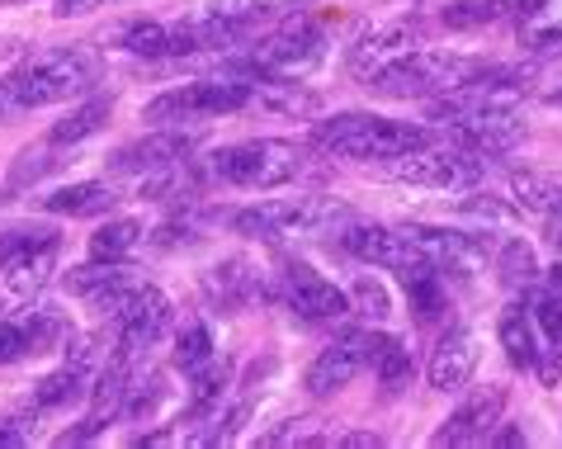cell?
<instances>
[{"mask_svg":"<svg viewBox=\"0 0 562 449\" xmlns=\"http://www.w3.org/2000/svg\"><path fill=\"white\" fill-rule=\"evenodd\" d=\"M340 246L364 260V266H383V270H412L426 266V256L416 251V242L407 237V227H383V223H346L340 232Z\"/></svg>","mask_w":562,"mask_h":449,"instance_id":"12","label":"cell"},{"mask_svg":"<svg viewBox=\"0 0 562 449\" xmlns=\"http://www.w3.org/2000/svg\"><path fill=\"white\" fill-rule=\"evenodd\" d=\"M190 151H194V133H184V128H156L147 137H137V143L119 147L109 166H114L119 176H156V170H166V166H180Z\"/></svg>","mask_w":562,"mask_h":449,"instance_id":"14","label":"cell"},{"mask_svg":"<svg viewBox=\"0 0 562 449\" xmlns=\"http://www.w3.org/2000/svg\"><path fill=\"white\" fill-rule=\"evenodd\" d=\"M322 29L307 20V14H299L289 29H279L274 38H265L260 48L246 57V71L256 76H274V81H299V76H307L312 67L322 61Z\"/></svg>","mask_w":562,"mask_h":449,"instance_id":"9","label":"cell"},{"mask_svg":"<svg viewBox=\"0 0 562 449\" xmlns=\"http://www.w3.org/2000/svg\"><path fill=\"white\" fill-rule=\"evenodd\" d=\"M204 293H209L213 307H223V313H241V307L265 299V274L251 266V260L232 256L204 274Z\"/></svg>","mask_w":562,"mask_h":449,"instance_id":"19","label":"cell"},{"mask_svg":"<svg viewBox=\"0 0 562 449\" xmlns=\"http://www.w3.org/2000/svg\"><path fill=\"white\" fill-rule=\"evenodd\" d=\"M209 170L223 184H237V190H279V184H293L303 176L307 157L284 137H251V143H232L213 151Z\"/></svg>","mask_w":562,"mask_h":449,"instance_id":"3","label":"cell"},{"mask_svg":"<svg viewBox=\"0 0 562 449\" xmlns=\"http://www.w3.org/2000/svg\"><path fill=\"white\" fill-rule=\"evenodd\" d=\"M373 346H379V336L373 332H340L331 346H326L317 360L307 369V393L312 397H326V393H340L346 383L373 360Z\"/></svg>","mask_w":562,"mask_h":449,"instance_id":"13","label":"cell"},{"mask_svg":"<svg viewBox=\"0 0 562 449\" xmlns=\"http://www.w3.org/2000/svg\"><path fill=\"white\" fill-rule=\"evenodd\" d=\"M402 284H407V299H412V313L420 322H435L445 313V274L435 266H412L402 270Z\"/></svg>","mask_w":562,"mask_h":449,"instance_id":"29","label":"cell"},{"mask_svg":"<svg viewBox=\"0 0 562 449\" xmlns=\"http://www.w3.org/2000/svg\"><path fill=\"white\" fill-rule=\"evenodd\" d=\"M549 289H553V293H562V266H558V270H549Z\"/></svg>","mask_w":562,"mask_h":449,"instance_id":"49","label":"cell"},{"mask_svg":"<svg viewBox=\"0 0 562 449\" xmlns=\"http://www.w3.org/2000/svg\"><path fill=\"white\" fill-rule=\"evenodd\" d=\"M496 274H502L506 289H529L539 280V260H535V246L525 237H510L502 242V251H496Z\"/></svg>","mask_w":562,"mask_h":449,"instance_id":"31","label":"cell"},{"mask_svg":"<svg viewBox=\"0 0 562 449\" xmlns=\"http://www.w3.org/2000/svg\"><path fill=\"white\" fill-rule=\"evenodd\" d=\"M373 374H379V383L387 393H397L402 383L412 379V350L402 346L397 336H379V346H373Z\"/></svg>","mask_w":562,"mask_h":449,"instance_id":"33","label":"cell"},{"mask_svg":"<svg viewBox=\"0 0 562 449\" xmlns=\"http://www.w3.org/2000/svg\"><path fill=\"white\" fill-rule=\"evenodd\" d=\"M137 242H143V223L114 218L90 237V260H128L137 251Z\"/></svg>","mask_w":562,"mask_h":449,"instance_id":"32","label":"cell"},{"mask_svg":"<svg viewBox=\"0 0 562 449\" xmlns=\"http://www.w3.org/2000/svg\"><path fill=\"white\" fill-rule=\"evenodd\" d=\"M336 445H346V449H373V445H383V440L369 436V430H350V436H340Z\"/></svg>","mask_w":562,"mask_h":449,"instance_id":"45","label":"cell"},{"mask_svg":"<svg viewBox=\"0 0 562 449\" xmlns=\"http://www.w3.org/2000/svg\"><path fill=\"white\" fill-rule=\"evenodd\" d=\"M549 242L562 251V209H553V213H549Z\"/></svg>","mask_w":562,"mask_h":449,"instance_id":"47","label":"cell"},{"mask_svg":"<svg viewBox=\"0 0 562 449\" xmlns=\"http://www.w3.org/2000/svg\"><path fill=\"white\" fill-rule=\"evenodd\" d=\"M284 299L299 317L307 322H336L350 313V299L331 280H322L312 266H289L284 270Z\"/></svg>","mask_w":562,"mask_h":449,"instance_id":"17","label":"cell"},{"mask_svg":"<svg viewBox=\"0 0 562 449\" xmlns=\"http://www.w3.org/2000/svg\"><path fill=\"white\" fill-rule=\"evenodd\" d=\"M71 293L76 299H86L90 307H100L104 317H119L128 299L137 293V274L123 266V260H95V266L86 270H71Z\"/></svg>","mask_w":562,"mask_h":449,"instance_id":"16","label":"cell"},{"mask_svg":"<svg viewBox=\"0 0 562 449\" xmlns=\"http://www.w3.org/2000/svg\"><path fill=\"white\" fill-rule=\"evenodd\" d=\"M109 110H114V100H104V96L86 100L81 110H71L61 123H53L48 143H53V147H76V143H86V137H95L104 123H109Z\"/></svg>","mask_w":562,"mask_h":449,"instance_id":"28","label":"cell"},{"mask_svg":"<svg viewBox=\"0 0 562 449\" xmlns=\"http://www.w3.org/2000/svg\"><path fill=\"white\" fill-rule=\"evenodd\" d=\"M502 346H506L515 369H539V360H543L539 327H535V317H525V307H506V317H502Z\"/></svg>","mask_w":562,"mask_h":449,"instance_id":"25","label":"cell"},{"mask_svg":"<svg viewBox=\"0 0 562 449\" xmlns=\"http://www.w3.org/2000/svg\"><path fill=\"white\" fill-rule=\"evenodd\" d=\"M492 445H502V449H515V445H525V436H520V430H496V436H492Z\"/></svg>","mask_w":562,"mask_h":449,"instance_id":"46","label":"cell"},{"mask_svg":"<svg viewBox=\"0 0 562 449\" xmlns=\"http://www.w3.org/2000/svg\"><path fill=\"white\" fill-rule=\"evenodd\" d=\"M407 237L416 242V251L426 256V266H435L440 274H454V280H468V274H477V266H482V246H477V237H463V232L412 223V227H407Z\"/></svg>","mask_w":562,"mask_h":449,"instance_id":"15","label":"cell"},{"mask_svg":"<svg viewBox=\"0 0 562 449\" xmlns=\"http://www.w3.org/2000/svg\"><path fill=\"white\" fill-rule=\"evenodd\" d=\"M312 147L350 161H393L402 151L426 147V133L416 123L383 119V114H336L312 123Z\"/></svg>","mask_w":562,"mask_h":449,"instance_id":"2","label":"cell"},{"mask_svg":"<svg viewBox=\"0 0 562 449\" xmlns=\"http://www.w3.org/2000/svg\"><path fill=\"white\" fill-rule=\"evenodd\" d=\"M29 350H34V340H29L24 322H0V364H14V360H24Z\"/></svg>","mask_w":562,"mask_h":449,"instance_id":"42","label":"cell"},{"mask_svg":"<svg viewBox=\"0 0 562 449\" xmlns=\"http://www.w3.org/2000/svg\"><path fill=\"white\" fill-rule=\"evenodd\" d=\"M487 161L463 147H416L383 161V176L397 184H420V190H473Z\"/></svg>","mask_w":562,"mask_h":449,"instance_id":"6","label":"cell"},{"mask_svg":"<svg viewBox=\"0 0 562 449\" xmlns=\"http://www.w3.org/2000/svg\"><path fill=\"white\" fill-rule=\"evenodd\" d=\"M119 204L114 184H100V180H81V184H67V190H53L43 199L48 213H67V218H100Z\"/></svg>","mask_w":562,"mask_h":449,"instance_id":"23","label":"cell"},{"mask_svg":"<svg viewBox=\"0 0 562 449\" xmlns=\"http://www.w3.org/2000/svg\"><path fill=\"white\" fill-rule=\"evenodd\" d=\"M48 242H57L53 227H10V232H0V266H10V260L38 251V246H48Z\"/></svg>","mask_w":562,"mask_h":449,"instance_id":"36","label":"cell"},{"mask_svg":"<svg viewBox=\"0 0 562 449\" xmlns=\"http://www.w3.org/2000/svg\"><path fill=\"white\" fill-rule=\"evenodd\" d=\"M426 374H430V389L435 393H459L463 383L477 374V336L463 332V327L440 336V346L430 350Z\"/></svg>","mask_w":562,"mask_h":449,"instance_id":"20","label":"cell"},{"mask_svg":"<svg viewBox=\"0 0 562 449\" xmlns=\"http://www.w3.org/2000/svg\"><path fill=\"white\" fill-rule=\"evenodd\" d=\"M251 104H260L265 114H279V119H312L322 110V100L312 90L293 86V81H274V76H260L251 86Z\"/></svg>","mask_w":562,"mask_h":449,"instance_id":"22","label":"cell"},{"mask_svg":"<svg viewBox=\"0 0 562 449\" xmlns=\"http://www.w3.org/2000/svg\"><path fill=\"white\" fill-rule=\"evenodd\" d=\"M529 317H535V327L543 336V346H549V364H543V383L558 379V364H562V293H535V303H529Z\"/></svg>","mask_w":562,"mask_h":449,"instance_id":"27","label":"cell"},{"mask_svg":"<svg viewBox=\"0 0 562 449\" xmlns=\"http://www.w3.org/2000/svg\"><path fill=\"white\" fill-rule=\"evenodd\" d=\"M104 5H114V0H57V14H90Z\"/></svg>","mask_w":562,"mask_h":449,"instance_id":"44","label":"cell"},{"mask_svg":"<svg viewBox=\"0 0 562 449\" xmlns=\"http://www.w3.org/2000/svg\"><path fill=\"white\" fill-rule=\"evenodd\" d=\"M95 76H100V57L90 48H53V53L29 57L24 67H14L0 81V119L86 96L95 86Z\"/></svg>","mask_w":562,"mask_h":449,"instance_id":"1","label":"cell"},{"mask_svg":"<svg viewBox=\"0 0 562 449\" xmlns=\"http://www.w3.org/2000/svg\"><path fill=\"white\" fill-rule=\"evenodd\" d=\"M350 303H355V313H364L369 322H387V317H393V299H387V289L379 280H369V274L350 289Z\"/></svg>","mask_w":562,"mask_h":449,"instance_id":"38","label":"cell"},{"mask_svg":"<svg viewBox=\"0 0 562 449\" xmlns=\"http://www.w3.org/2000/svg\"><path fill=\"white\" fill-rule=\"evenodd\" d=\"M502 412H506V389H482V393L468 397L440 430H435V445H477V440H487L492 430L502 426Z\"/></svg>","mask_w":562,"mask_h":449,"instance_id":"18","label":"cell"},{"mask_svg":"<svg viewBox=\"0 0 562 449\" xmlns=\"http://www.w3.org/2000/svg\"><path fill=\"white\" fill-rule=\"evenodd\" d=\"M350 209L331 194H299V199H270V204L241 209L232 227L241 237L256 242H284V237H317V232H331L336 223H346Z\"/></svg>","mask_w":562,"mask_h":449,"instance_id":"4","label":"cell"},{"mask_svg":"<svg viewBox=\"0 0 562 449\" xmlns=\"http://www.w3.org/2000/svg\"><path fill=\"white\" fill-rule=\"evenodd\" d=\"M543 0H502V10H520V14H539Z\"/></svg>","mask_w":562,"mask_h":449,"instance_id":"48","label":"cell"},{"mask_svg":"<svg viewBox=\"0 0 562 449\" xmlns=\"http://www.w3.org/2000/svg\"><path fill=\"white\" fill-rule=\"evenodd\" d=\"M510 199L520 213H539V218H549L553 209H562V180L553 176H539V170H520V176H510Z\"/></svg>","mask_w":562,"mask_h":449,"instance_id":"26","label":"cell"},{"mask_svg":"<svg viewBox=\"0 0 562 449\" xmlns=\"http://www.w3.org/2000/svg\"><path fill=\"white\" fill-rule=\"evenodd\" d=\"M482 71L487 67L473 57L412 53V57H402L397 67H387L379 81H373V90H379V96H393V100H435V96H449V90L477 81Z\"/></svg>","mask_w":562,"mask_h":449,"instance_id":"5","label":"cell"},{"mask_svg":"<svg viewBox=\"0 0 562 449\" xmlns=\"http://www.w3.org/2000/svg\"><path fill=\"white\" fill-rule=\"evenodd\" d=\"M156 397H161V374H133L128 379V402H123V416H147L156 407Z\"/></svg>","mask_w":562,"mask_h":449,"instance_id":"39","label":"cell"},{"mask_svg":"<svg viewBox=\"0 0 562 449\" xmlns=\"http://www.w3.org/2000/svg\"><path fill=\"white\" fill-rule=\"evenodd\" d=\"M53 266H57V242L38 246V251H29L20 260H10V266H0V274H5L10 293H38L43 284H48Z\"/></svg>","mask_w":562,"mask_h":449,"instance_id":"30","label":"cell"},{"mask_svg":"<svg viewBox=\"0 0 562 449\" xmlns=\"http://www.w3.org/2000/svg\"><path fill=\"white\" fill-rule=\"evenodd\" d=\"M251 104V86L246 81H194V86H176L166 96H156L147 104V123L156 128H176V123H199V119H217L232 110Z\"/></svg>","mask_w":562,"mask_h":449,"instance_id":"7","label":"cell"},{"mask_svg":"<svg viewBox=\"0 0 562 449\" xmlns=\"http://www.w3.org/2000/svg\"><path fill=\"white\" fill-rule=\"evenodd\" d=\"M289 5H303V0H209L213 14H237V20H260V14H274Z\"/></svg>","mask_w":562,"mask_h":449,"instance_id":"40","label":"cell"},{"mask_svg":"<svg viewBox=\"0 0 562 449\" xmlns=\"http://www.w3.org/2000/svg\"><path fill=\"white\" fill-rule=\"evenodd\" d=\"M416 43H420V29L412 20L373 24V29H364V34L355 38V48H350V76H355V81H364V86H373L387 67H397L402 57H412Z\"/></svg>","mask_w":562,"mask_h":449,"instance_id":"11","label":"cell"},{"mask_svg":"<svg viewBox=\"0 0 562 449\" xmlns=\"http://www.w3.org/2000/svg\"><path fill=\"white\" fill-rule=\"evenodd\" d=\"M209 360H217V355H213V336H209L204 322H190V327L180 332V340H176V364L184 369V374H199Z\"/></svg>","mask_w":562,"mask_h":449,"instance_id":"34","label":"cell"},{"mask_svg":"<svg viewBox=\"0 0 562 449\" xmlns=\"http://www.w3.org/2000/svg\"><path fill=\"white\" fill-rule=\"evenodd\" d=\"M312 426H317V422H307V416H299V422H284L279 430H270V436H265L260 445H265V449H284V445H326Z\"/></svg>","mask_w":562,"mask_h":449,"instance_id":"41","label":"cell"},{"mask_svg":"<svg viewBox=\"0 0 562 449\" xmlns=\"http://www.w3.org/2000/svg\"><path fill=\"white\" fill-rule=\"evenodd\" d=\"M29 436H34V416H29V412L5 416V422H0V449H20V445H29Z\"/></svg>","mask_w":562,"mask_h":449,"instance_id":"43","label":"cell"},{"mask_svg":"<svg viewBox=\"0 0 562 449\" xmlns=\"http://www.w3.org/2000/svg\"><path fill=\"white\" fill-rule=\"evenodd\" d=\"M166 327H170V299L161 289H151V284H137L128 307L114 317V355L133 364L137 355L151 350L156 340L166 336Z\"/></svg>","mask_w":562,"mask_h":449,"instance_id":"10","label":"cell"},{"mask_svg":"<svg viewBox=\"0 0 562 449\" xmlns=\"http://www.w3.org/2000/svg\"><path fill=\"white\" fill-rule=\"evenodd\" d=\"M95 374H100L95 364H86V360H76V355H67V364L53 369V374L34 389V407H38V412H48V407H61V402L81 397V393L90 389V379H95Z\"/></svg>","mask_w":562,"mask_h":449,"instance_id":"24","label":"cell"},{"mask_svg":"<svg viewBox=\"0 0 562 449\" xmlns=\"http://www.w3.org/2000/svg\"><path fill=\"white\" fill-rule=\"evenodd\" d=\"M449 137H454V147L473 151V157H482V161H496V157H506V151L520 147L525 128H520V123H515V114H506V119L449 123Z\"/></svg>","mask_w":562,"mask_h":449,"instance_id":"21","label":"cell"},{"mask_svg":"<svg viewBox=\"0 0 562 449\" xmlns=\"http://www.w3.org/2000/svg\"><path fill=\"white\" fill-rule=\"evenodd\" d=\"M502 0H454V5L445 10V24L449 29H482L492 20H502Z\"/></svg>","mask_w":562,"mask_h":449,"instance_id":"37","label":"cell"},{"mask_svg":"<svg viewBox=\"0 0 562 449\" xmlns=\"http://www.w3.org/2000/svg\"><path fill=\"white\" fill-rule=\"evenodd\" d=\"M525 104V90L510 81L506 71H482L477 81H468L449 96H435L430 100V119L435 123H473V119H506V114H520Z\"/></svg>","mask_w":562,"mask_h":449,"instance_id":"8","label":"cell"},{"mask_svg":"<svg viewBox=\"0 0 562 449\" xmlns=\"http://www.w3.org/2000/svg\"><path fill=\"white\" fill-rule=\"evenodd\" d=\"M123 48L133 57H170V24L143 20V24L123 29Z\"/></svg>","mask_w":562,"mask_h":449,"instance_id":"35","label":"cell"}]
</instances>
